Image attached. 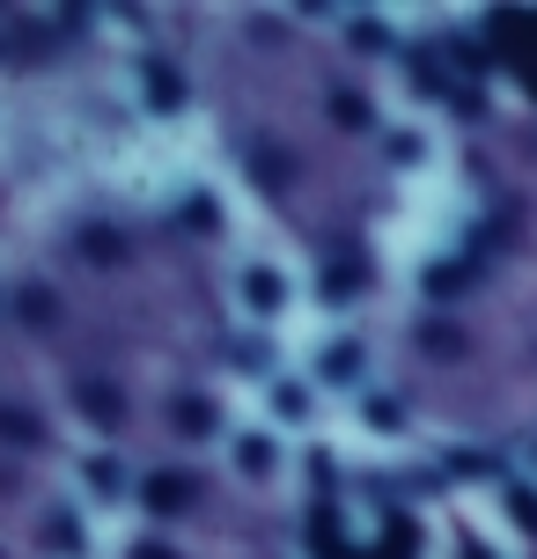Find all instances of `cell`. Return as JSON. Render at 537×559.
Segmentation results:
<instances>
[{
    "label": "cell",
    "mask_w": 537,
    "mask_h": 559,
    "mask_svg": "<svg viewBox=\"0 0 537 559\" xmlns=\"http://www.w3.org/2000/svg\"><path fill=\"white\" fill-rule=\"evenodd\" d=\"M509 523L523 537H537V493H530V486H515V493H509Z\"/></svg>",
    "instance_id": "10"
},
{
    "label": "cell",
    "mask_w": 537,
    "mask_h": 559,
    "mask_svg": "<svg viewBox=\"0 0 537 559\" xmlns=\"http://www.w3.org/2000/svg\"><path fill=\"white\" fill-rule=\"evenodd\" d=\"M324 295H332V302H346V295H361V265H332V280H324Z\"/></svg>",
    "instance_id": "14"
},
{
    "label": "cell",
    "mask_w": 537,
    "mask_h": 559,
    "mask_svg": "<svg viewBox=\"0 0 537 559\" xmlns=\"http://www.w3.org/2000/svg\"><path fill=\"white\" fill-rule=\"evenodd\" d=\"M413 552H420V531H413V523L397 515L391 531H383V545H375V559H413Z\"/></svg>",
    "instance_id": "9"
},
{
    "label": "cell",
    "mask_w": 537,
    "mask_h": 559,
    "mask_svg": "<svg viewBox=\"0 0 537 559\" xmlns=\"http://www.w3.org/2000/svg\"><path fill=\"white\" fill-rule=\"evenodd\" d=\"M147 104H155V111H177V104H184V82H177V74L163 67V59L147 67Z\"/></svg>",
    "instance_id": "4"
},
{
    "label": "cell",
    "mask_w": 537,
    "mask_h": 559,
    "mask_svg": "<svg viewBox=\"0 0 537 559\" xmlns=\"http://www.w3.org/2000/svg\"><path fill=\"white\" fill-rule=\"evenodd\" d=\"M82 413L96 419V427H118V419H126V397H118L111 383H82Z\"/></svg>",
    "instance_id": "2"
},
{
    "label": "cell",
    "mask_w": 537,
    "mask_h": 559,
    "mask_svg": "<svg viewBox=\"0 0 537 559\" xmlns=\"http://www.w3.org/2000/svg\"><path fill=\"white\" fill-rule=\"evenodd\" d=\"M133 559H170V552H163V545H141V552H133Z\"/></svg>",
    "instance_id": "22"
},
{
    "label": "cell",
    "mask_w": 537,
    "mask_h": 559,
    "mask_svg": "<svg viewBox=\"0 0 537 559\" xmlns=\"http://www.w3.org/2000/svg\"><path fill=\"white\" fill-rule=\"evenodd\" d=\"M243 295H251V309H281V302H287V287H281V273H265V265H258V273L243 280Z\"/></svg>",
    "instance_id": "8"
},
{
    "label": "cell",
    "mask_w": 537,
    "mask_h": 559,
    "mask_svg": "<svg viewBox=\"0 0 537 559\" xmlns=\"http://www.w3.org/2000/svg\"><path fill=\"white\" fill-rule=\"evenodd\" d=\"M354 45H361V52H383L391 37H383V23H368V15H361V23H354Z\"/></svg>",
    "instance_id": "18"
},
{
    "label": "cell",
    "mask_w": 537,
    "mask_h": 559,
    "mask_svg": "<svg viewBox=\"0 0 537 559\" xmlns=\"http://www.w3.org/2000/svg\"><path fill=\"white\" fill-rule=\"evenodd\" d=\"M273 413H281V419H302V413H310V391L281 383V391H273Z\"/></svg>",
    "instance_id": "16"
},
{
    "label": "cell",
    "mask_w": 537,
    "mask_h": 559,
    "mask_svg": "<svg viewBox=\"0 0 537 559\" xmlns=\"http://www.w3.org/2000/svg\"><path fill=\"white\" fill-rule=\"evenodd\" d=\"M88 486H96V493H118V486H126V472H118L111 456H96V464H88Z\"/></svg>",
    "instance_id": "17"
},
{
    "label": "cell",
    "mask_w": 537,
    "mask_h": 559,
    "mask_svg": "<svg viewBox=\"0 0 537 559\" xmlns=\"http://www.w3.org/2000/svg\"><path fill=\"white\" fill-rule=\"evenodd\" d=\"M170 419H177V435H214V405L206 397H177Z\"/></svg>",
    "instance_id": "6"
},
{
    "label": "cell",
    "mask_w": 537,
    "mask_h": 559,
    "mask_svg": "<svg viewBox=\"0 0 537 559\" xmlns=\"http://www.w3.org/2000/svg\"><path fill=\"white\" fill-rule=\"evenodd\" d=\"M310 545H317V559H354L339 545V515L332 508H310Z\"/></svg>",
    "instance_id": "3"
},
{
    "label": "cell",
    "mask_w": 537,
    "mask_h": 559,
    "mask_svg": "<svg viewBox=\"0 0 537 559\" xmlns=\"http://www.w3.org/2000/svg\"><path fill=\"white\" fill-rule=\"evenodd\" d=\"M45 545H59V552H82V523H74V515H52V523H45Z\"/></svg>",
    "instance_id": "13"
},
{
    "label": "cell",
    "mask_w": 537,
    "mask_h": 559,
    "mask_svg": "<svg viewBox=\"0 0 537 559\" xmlns=\"http://www.w3.org/2000/svg\"><path fill=\"white\" fill-rule=\"evenodd\" d=\"M82 251L96 258V265H118V251H126V243H118L111 228H82Z\"/></svg>",
    "instance_id": "11"
},
{
    "label": "cell",
    "mask_w": 537,
    "mask_h": 559,
    "mask_svg": "<svg viewBox=\"0 0 537 559\" xmlns=\"http://www.w3.org/2000/svg\"><path fill=\"white\" fill-rule=\"evenodd\" d=\"M324 368H332V376H346V368H361V346H332V361H324Z\"/></svg>",
    "instance_id": "20"
},
{
    "label": "cell",
    "mask_w": 537,
    "mask_h": 559,
    "mask_svg": "<svg viewBox=\"0 0 537 559\" xmlns=\"http://www.w3.org/2000/svg\"><path fill=\"white\" fill-rule=\"evenodd\" d=\"M141 508L147 515H184V508H192V478L184 472H155L141 486Z\"/></svg>",
    "instance_id": "1"
},
{
    "label": "cell",
    "mask_w": 537,
    "mask_h": 559,
    "mask_svg": "<svg viewBox=\"0 0 537 559\" xmlns=\"http://www.w3.org/2000/svg\"><path fill=\"white\" fill-rule=\"evenodd\" d=\"M472 280H479V265H464V258H450V265H434V273H427V295H464Z\"/></svg>",
    "instance_id": "5"
},
{
    "label": "cell",
    "mask_w": 537,
    "mask_h": 559,
    "mask_svg": "<svg viewBox=\"0 0 537 559\" xmlns=\"http://www.w3.org/2000/svg\"><path fill=\"white\" fill-rule=\"evenodd\" d=\"M427 354H434V361H456V354H464L456 324H427Z\"/></svg>",
    "instance_id": "12"
},
{
    "label": "cell",
    "mask_w": 537,
    "mask_h": 559,
    "mask_svg": "<svg viewBox=\"0 0 537 559\" xmlns=\"http://www.w3.org/2000/svg\"><path fill=\"white\" fill-rule=\"evenodd\" d=\"M332 126H346V133H361V126H375V111H368V96L339 88V96H332Z\"/></svg>",
    "instance_id": "7"
},
{
    "label": "cell",
    "mask_w": 537,
    "mask_h": 559,
    "mask_svg": "<svg viewBox=\"0 0 537 559\" xmlns=\"http://www.w3.org/2000/svg\"><path fill=\"white\" fill-rule=\"evenodd\" d=\"M15 309H23L29 324H52V295H45V287H23V295H15Z\"/></svg>",
    "instance_id": "15"
},
{
    "label": "cell",
    "mask_w": 537,
    "mask_h": 559,
    "mask_svg": "<svg viewBox=\"0 0 537 559\" xmlns=\"http://www.w3.org/2000/svg\"><path fill=\"white\" fill-rule=\"evenodd\" d=\"M456 559H493V552H486V545H472V537H464V552H456Z\"/></svg>",
    "instance_id": "21"
},
{
    "label": "cell",
    "mask_w": 537,
    "mask_h": 559,
    "mask_svg": "<svg viewBox=\"0 0 537 559\" xmlns=\"http://www.w3.org/2000/svg\"><path fill=\"white\" fill-rule=\"evenodd\" d=\"M265 464H273V442L251 435V442H243V472H265Z\"/></svg>",
    "instance_id": "19"
}]
</instances>
